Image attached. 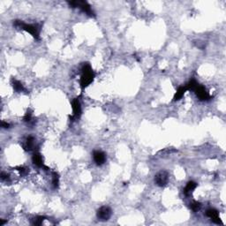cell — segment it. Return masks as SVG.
Masks as SVG:
<instances>
[{"label": "cell", "mask_w": 226, "mask_h": 226, "mask_svg": "<svg viewBox=\"0 0 226 226\" xmlns=\"http://www.w3.org/2000/svg\"><path fill=\"white\" fill-rule=\"evenodd\" d=\"M81 71H82V75L81 78V86L82 88H84L87 87L94 81L95 73L93 72L92 67L88 63H86L83 66Z\"/></svg>", "instance_id": "cell-1"}, {"label": "cell", "mask_w": 226, "mask_h": 226, "mask_svg": "<svg viewBox=\"0 0 226 226\" xmlns=\"http://www.w3.org/2000/svg\"><path fill=\"white\" fill-rule=\"evenodd\" d=\"M13 25L21 29L28 32L32 36H34L36 39H39L40 38V28L37 25H31V24H25L24 22L21 21H14Z\"/></svg>", "instance_id": "cell-2"}, {"label": "cell", "mask_w": 226, "mask_h": 226, "mask_svg": "<svg viewBox=\"0 0 226 226\" xmlns=\"http://www.w3.org/2000/svg\"><path fill=\"white\" fill-rule=\"evenodd\" d=\"M68 5L73 8H75V7L80 8L83 12L87 13V15L91 16V17L95 16V13L91 9L90 5H88V3L86 1H68Z\"/></svg>", "instance_id": "cell-3"}, {"label": "cell", "mask_w": 226, "mask_h": 226, "mask_svg": "<svg viewBox=\"0 0 226 226\" xmlns=\"http://www.w3.org/2000/svg\"><path fill=\"white\" fill-rule=\"evenodd\" d=\"M111 214H112L111 209L107 206H103L97 210L96 216H97L98 220H100V221H107L111 218Z\"/></svg>", "instance_id": "cell-4"}, {"label": "cell", "mask_w": 226, "mask_h": 226, "mask_svg": "<svg viewBox=\"0 0 226 226\" xmlns=\"http://www.w3.org/2000/svg\"><path fill=\"white\" fill-rule=\"evenodd\" d=\"M193 91L195 92L196 96L201 101H208V100H209L211 98L210 95H209V93L208 92V90L203 86L200 85L199 83L196 85V87H194V89Z\"/></svg>", "instance_id": "cell-5"}, {"label": "cell", "mask_w": 226, "mask_h": 226, "mask_svg": "<svg viewBox=\"0 0 226 226\" xmlns=\"http://www.w3.org/2000/svg\"><path fill=\"white\" fill-rule=\"evenodd\" d=\"M168 179H169L168 173L166 171H165V170L160 171L159 173H157V174L155 175V184L158 186H165L168 183Z\"/></svg>", "instance_id": "cell-6"}, {"label": "cell", "mask_w": 226, "mask_h": 226, "mask_svg": "<svg viewBox=\"0 0 226 226\" xmlns=\"http://www.w3.org/2000/svg\"><path fill=\"white\" fill-rule=\"evenodd\" d=\"M72 111H73V114H72V117H70V118L73 120V119H77L81 117V103L79 101L78 98H75L73 99L72 102Z\"/></svg>", "instance_id": "cell-7"}, {"label": "cell", "mask_w": 226, "mask_h": 226, "mask_svg": "<svg viewBox=\"0 0 226 226\" xmlns=\"http://www.w3.org/2000/svg\"><path fill=\"white\" fill-rule=\"evenodd\" d=\"M93 158L95 163L97 165H102L105 163V160H106V155L105 154L102 152V151H99V150H96L94 151L93 153Z\"/></svg>", "instance_id": "cell-8"}, {"label": "cell", "mask_w": 226, "mask_h": 226, "mask_svg": "<svg viewBox=\"0 0 226 226\" xmlns=\"http://www.w3.org/2000/svg\"><path fill=\"white\" fill-rule=\"evenodd\" d=\"M206 216H209L211 219V221L214 222L215 224H222L221 220H220V217H219V214H218V212H217V210H216V209H210L207 210Z\"/></svg>", "instance_id": "cell-9"}, {"label": "cell", "mask_w": 226, "mask_h": 226, "mask_svg": "<svg viewBox=\"0 0 226 226\" xmlns=\"http://www.w3.org/2000/svg\"><path fill=\"white\" fill-rule=\"evenodd\" d=\"M32 161H33V163L36 165V166H38V167H41V168H45V169H48L47 167L44 166L43 165V161H42V155L39 153H35V154L33 155V157H32Z\"/></svg>", "instance_id": "cell-10"}, {"label": "cell", "mask_w": 226, "mask_h": 226, "mask_svg": "<svg viewBox=\"0 0 226 226\" xmlns=\"http://www.w3.org/2000/svg\"><path fill=\"white\" fill-rule=\"evenodd\" d=\"M196 187H197V184H196L195 182L189 181V182L186 184V186L185 187V189H184L183 192H184V194H185V195H188V194H190L195 189Z\"/></svg>", "instance_id": "cell-11"}, {"label": "cell", "mask_w": 226, "mask_h": 226, "mask_svg": "<svg viewBox=\"0 0 226 226\" xmlns=\"http://www.w3.org/2000/svg\"><path fill=\"white\" fill-rule=\"evenodd\" d=\"M12 87H13V89L15 90L16 92H23V91H25V88L23 87V85L21 84L19 81H16V80H13L12 79Z\"/></svg>", "instance_id": "cell-12"}, {"label": "cell", "mask_w": 226, "mask_h": 226, "mask_svg": "<svg viewBox=\"0 0 226 226\" xmlns=\"http://www.w3.org/2000/svg\"><path fill=\"white\" fill-rule=\"evenodd\" d=\"M185 91H187V89H186L185 86L180 87L178 89V91L176 92V94H175L174 97H173V101H178V100H179L180 98L184 96V94L185 93Z\"/></svg>", "instance_id": "cell-13"}, {"label": "cell", "mask_w": 226, "mask_h": 226, "mask_svg": "<svg viewBox=\"0 0 226 226\" xmlns=\"http://www.w3.org/2000/svg\"><path fill=\"white\" fill-rule=\"evenodd\" d=\"M34 146H35V139H34V137H32V136H28L26 140V146H25V149H26V150H28V151H30V150L33 149Z\"/></svg>", "instance_id": "cell-14"}, {"label": "cell", "mask_w": 226, "mask_h": 226, "mask_svg": "<svg viewBox=\"0 0 226 226\" xmlns=\"http://www.w3.org/2000/svg\"><path fill=\"white\" fill-rule=\"evenodd\" d=\"M58 183H59V177L56 172H53L52 173V184H53V187L54 188H57L58 187Z\"/></svg>", "instance_id": "cell-15"}, {"label": "cell", "mask_w": 226, "mask_h": 226, "mask_svg": "<svg viewBox=\"0 0 226 226\" xmlns=\"http://www.w3.org/2000/svg\"><path fill=\"white\" fill-rule=\"evenodd\" d=\"M43 220H44V217H43V216H36V217H35V218L33 219L32 224H33L34 225H41L42 223L43 222Z\"/></svg>", "instance_id": "cell-16"}, {"label": "cell", "mask_w": 226, "mask_h": 226, "mask_svg": "<svg viewBox=\"0 0 226 226\" xmlns=\"http://www.w3.org/2000/svg\"><path fill=\"white\" fill-rule=\"evenodd\" d=\"M200 207H201V204H200V202H198V201H194L193 203L190 204V208L192 209V210L194 211V212L199 210L200 209Z\"/></svg>", "instance_id": "cell-17"}, {"label": "cell", "mask_w": 226, "mask_h": 226, "mask_svg": "<svg viewBox=\"0 0 226 226\" xmlns=\"http://www.w3.org/2000/svg\"><path fill=\"white\" fill-rule=\"evenodd\" d=\"M31 117H32V116H31V113L27 112L26 115H25V117H24V120H25L26 122H30Z\"/></svg>", "instance_id": "cell-18"}, {"label": "cell", "mask_w": 226, "mask_h": 226, "mask_svg": "<svg viewBox=\"0 0 226 226\" xmlns=\"http://www.w3.org/2000/svg\"><path fill=\"white\" fill-rule=\"evenodd\" d=\"M1 179L2 180H9V176L7 174H5V172H2L1 173Z\"/></svg>", "instance_id": "cell-19"}, {"label": "cell", "mask_w": 226, "mask_h": 226, "mask_svg": "<svg viewBox=\"0 0 226 226\" xmlns=\"http://www.w3.org/2000/svg\"><path fill=\"white\" fill-rule=\"evenodd\" d=\"M9 126H10L9 124L6 123L5 121H2V127H4V128H9Z\"/></svg>", "instance_id": "cell-20"}, {"label": "cell", "mask_w": 226, "mask_h": 226, "mask_svg": "<svg viewBox=\"0 0 226 226\" xmlns=\"http://www.w3.org/2000/svg\"><path fill=\"white\" fill-rule=\"evenodd\" d=\"M5 223H6V221H4V220H1V221H0V226H2V225H3V224H5Z\"/></svg>", "instance_id": "cell-21"}]
</instances>
